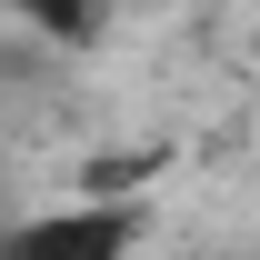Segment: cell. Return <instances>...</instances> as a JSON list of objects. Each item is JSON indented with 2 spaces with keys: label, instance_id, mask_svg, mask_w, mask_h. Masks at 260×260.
Listing matches in <instances>:
<instances>
[{
  "label": "cell",
  "instance_id": "cell-1",
  "mask_svg": "<svg viewBox=\"0 0 260 260\" xmlns=\"http://www.w3.org/2000/svg\"><path fill=\"white\" fill-rule=\"evenodd\" d=\"M150 200L120 190V200H100V190H70L50 200V210H10L0 220V260H140L150 250Z\"/></svg>",
  "mask_w": 260,
  "mask_h": 260
},
{
  "label": "cell",
  "instance_id": "cell-2",
  "mask_svg": "<svg viewBox=\"0 0 260 260\" xmlns=\"http://www.w3.org/2000/svg\"><path fill=\"white\" fill-rule=\"evenodd\" d=\"M10 20H20L50 60H80V50L110 30V0H10Z\"/></svg>",
  "mask_w": 260,
  "mask_h": 260
},
{
  "label": "cell",
  "instance_id": "cell-3",
  "mask_svg": "<svg viewBox=\"0 0 260 260\" xmlns=\"http://www.w3.org/2000/svg\"><path fill=\"white\" fill-rule=\"evenodd\" d=\"M230 260H260V250H230Z\"/></svg>",
  "mask_w": 260,
  "mask_h": 260
}]
</instances>
